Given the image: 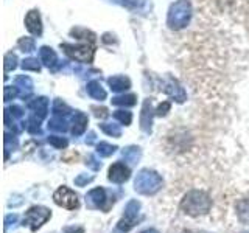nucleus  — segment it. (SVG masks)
I'll list each match as a JSON object with an SVG mask.
<instances>
[{
  "mask_svg": "<svg viewBox=\"0 0 249 233\" xmlns=\"http://www.w3.org/2000/svg\"><path fill=\"white\" fill-rule=\"evenodd\" d=\"M210 207H212V199L204 191H198V190L187 193L181 202V208L184 210V213L190 216L206 215L209 213Z\"/></svg>",
  "mask_w": 249,
  "mask_h": 233,
  "instance_id": "nucleus-1",
  "label": "nucleus"
},
{
  "mask_svg": "<svg viewBox=\"0 0 249 233\" xmlns=\"http://www.w3.org/2000/svg\"><path fill=\"white\" fill-rule=\"evenodd\" d=\"M192 17V3L189 0H178L168 10L167 23L171 30H182L189 25Z\"/></svg>",
  "mask_w": 249,
  "mask_h": 233,
  "instance_id": "nucleus-2",
  "label": "nucleus"
},
{
  "mask_svg": "<svg viewBox=\"0 0 249 233\" xmlns=\"http://www.w3.org/2000/svg\"><path fill=\"white\" fill-rule=\"evenodd\" d=\"M136 191L142 194H154L160 190L162 186V177L151 169H142L137 174L134 181Z\"/></svg>",
  "mask_w": 249,
  "mask_h": 233,
  "instance_id": "nucleus-3",
  "label": "nucleus"
},
{
  "mask_svg": "<svg viewBox=\"0 0 249 233\" xmlns=\"http://www.w3.org/2000/svg\"><path fill=\"white\" fill-rule=\"evenodd\" d=\"M61 49L64 50V53L67 56H70L75 61L80 62H92L93 59V44H88L84 42L81 45H73V44H61Z\"/></svg>",
  "mask_w": 249,
  "mask_h": 233,
  "instance_id": "nucleus-4",
  "label": "nucleus"
},
{
  "mask_svg": "<svg viewBox=\"0 0 249 233\" xmlns=\"http://www.w3.org/2000/svg\"><path fill=\"white\" fill-rule=\"evenodd\" d=\"M50 210L45 207H31L23 217V225H28L31 230H37L44 222L50 219Z\"/></svg>",
  "mask_w": 249,
  "mask_h": 233,
  "instance_id": "nucleus-5",
  "label": "nucleus"
},
{
  "mask_svg": "<svg viewBox=\"0 0 249 233\" xmlns=\"http://www.w3.org/2000/svg\"><path fill=\"white\" fill-rule=\"evenodd\" d=\"M139 208H140V204L137 200H131L128 202L126 208H124V216L123 219H120L119 225H117V229H119L120 232L126 233L129 232L134 225L137 224L139 221Z\"/></svg>",
  "mask_w": 249,
  "mask_h": 233,
  "instance_id": "nucleus-6",
  "label": "nucleus"
},
{
  "mask_svg": "<svg viewBox=\"0 0 249 233\" xmlns=\"http://www.w3.org/2000/svg\"><path fill=\"white\" fill-rule=\"evenodd\" d=\"M53 200L56 202L59 207H64L69 210H73L78 207V196L72 190H69L67 186H61V188L54 191Z\"/></svg>",
  "mask_w": 249,
  "mask_h": 233,
  "instance_id": "nucleus-7",
  "label": "nucleus"
},
{
  "mask_svg": "<svg viewBox=\"0 0 249 233\" xmlns=\"http://www.w3.org/2000/svg\"><path fill=\"white\" fill-rule=\"evenodd\" d=\"M129 168L124 165V163L122 162H115L114 165L109 168V181L111 182H115V183H123V182H126L128 179H129Z\"/></svg>",
  "mask_w": 249,
  "mask_h": 233,
  "instance_id": "nucleus-8",
  "label": "nucleus"
},
{
  "mask_svg": "<svg viewBox=\"0 0 249 233\" xmlns=\"http://www.w3.org/2000/svg\"><path fill=\"white\" fill-rule=\"evenodd\" d=\"M106 191L103 188H93L88 193L86 196V204L90 208H105L106 210Z\"/></svg>",
  "mask_w": 249,
  "mask_h": 233,
  "instance_id": "nucleus-9",
  "label": "nucleus"
},
{
  "mask_svg": "<svg viewBox=\"0 0 249 233\" xmlns=\"http://www.w3.org/2000/svg\"><path fill=\"white\" fill-rule=\"evenodd\" d=\"M25 27L31 34L41 36L42 34V20H41V14L36 10H31L25 16Z\"/></svg>",
  "mask_w": 249,
  "mask_h": 233,
  "instance_id": "nucleus-10",
  "label": "nucleus"
},
{
  "mask_svg": "<svg viewBox=\"0 0 249 233\" xmlns=\"http://www.w3.org/2000/svg\"><path fill=\"white\" fill-rule=\"evenodd\" d=\"M163 92H165L167 95H170L175 101H178V103H184V101L187 100L185 90L175 80H168L165 84H163Z\"/></svg>",
  "mask_w": 249,
  "mask_h": 233,
  "instance_id": "nucleus-11",
  "label": "nucleus"
},
{
  "mask_svg": "<svg viewBox=\"0 0 249 233\" xmlns=\"http://www.w3.org/2000/svg\"><path fill=\"white\" fill-rule=\"evenodd\" d=\"M28 107L33 111V115H36L37 118L42 120L47 116V112H49V100H47L45 97L35 98L28 103Z\"/></svg>",
  "mask_w": 249,
  "mask_h": 233,
  "instance_id": "nucleus-12",
  "label": "nucleus"
},
{
  "mask_svg": "<svg viewBox=\"0 0 249 233\" xmlns=\"http://www.w3.org/2000/svg\"><path fill=\"white\" fill-rule=\"evenodd\" d=\"M151 123H153V107H151V100H145L142 106V112H140V128L145 132L151 131Z\"/></svg>",
  "mask_w": 249,
  "mask_h": 233,
  "instance_id": "nucleus-13",
  "label": "nucleus"
},
{
  "mask_svg": "<svg viewBox=\"0 0 249 233\" xmlns=\"http://www.w3.org/2000/svg\"><path fill=\"white\" fill-rule=\"evenodd\" d=\"M107 84H109V87H111V90H114V92H124L131 87L129 78L123 76V75H115L112 78H109Z\"/></svg>",
  "mask_w": 249,
  "mask_h": 233,
  "instance_id": "nucleus-14",
  "label": "nucleus"
},
{
  "mask_svg": "<svg viewBox=\"0 0 249 233\" xmlns=\"http://www.w3.org/2000/svg\"><path fill=\"white\" fill-rule=\"evenodd\" d=\"M88 115L76 111L73 118H72V134L73 135H81L83 132L86 131V128H88Z\"/></svg>",
  "mask_w": 249,
  "mask_h": 233,
  "instance_id": "nucleus-15",
  "label": "nucleus"
},
{
  "mask_svg": "<svg viewBox=\"0 0 249 233\" xmlns=\"http://www.w3.org/2000/svg\"><path fill=\"white\" fill-rule=\"evenodd\" d=\"M39 58H41V62L45 66V67H49V68H53L54 64L58 62V56H56V53L53 51L52 47H41V50H39Z\"/></svg>",
  "mask_w": 249,
  "mask_h": 233,
  "instance_id": "nucleus-16",
  "label": "nucleus"
},
{
  "mask_svg": "<svg viewBox=\"0 0 249 233\" xmlns=\"http://www.w3.org/2000/svg\"><path fill=\"white\" fill-rule=\"evenodd\" d=\"M14 85L19 89L22 98H27V97L30 95V93L33 92V81H31L30 78L25 76V75H20V76L16 78Z\"/></svg>",
  "mask_w": 249,
  "mask_h": 233,
  "instance_id": "nucleus-17",
  "label": "nucleus"
},
{
  "mask_svg": "<svg viewBox=\"0 0 249 233\" xmlns=\"http://www.w3.org/2000/svg\"><path fill=\"white\" fill-rule=\"evenodd\" d=\"M88 93H89V97L93 98V100H97V101H103L106 100V90L103 89V85L100 84V81H90L88 83Z\"/></svg>",
  "mask_w": 249,
  "mask_h": 233,
  "instance_id": "nucleus-18",
  "label": "nucleus"
},
{
  "mask_svg": "<svg viewBox=\"0 0 249 233\" xmlns=\"http://www.w3.org/2000/svg\"><path fill=\"white\" fill-rule=\"evenodd\" d=\"M69 128V116L62 115H53L52 120L49 121V129L56 132H66Z\"/></svg>",
  "mask_w": 249,
  "mask_h": 233,
  "instance_id": "nucleus-19",
  "label": "nucleus"
},
{
  "mask_svg": "<svg viewBox=\"0 0 249 233\" xmlns=\"http://www.w3.org/2000/svg\"><path fill=\"white\" fill-rule=\"evenodd\" d=\"M123 159L129 162V163H137V160L140 159V148L137 146H129V148H124L122 151Z\"/></svg>",
  "mask_w": 249,
  "mask_h": 233,
  "instance_id": "nucleus-20",
  "label": "nucleus"
},
{
  "mask_svg": "<svg viewBox=\"0 0 249 233\" xmlns=\"http://www.w3.org/2000/svg\"><path fill=\"white\" fill-rule=\"evenodd\" d=\"M52 111H53V115H62V116H69L70 112H72V109H70L66 103H62L61 100H54V103H53V107H52Z\"/></svg>",
  "mask_w": 249,
  "mask_h": 233,
  "instance_id": "nucleus-21",
  "label": "nucleus"
},
{
  "mask_svg": "<svg viewBox=\"0 0 249 233\" xmlns=\"http://www.w3.org/2000/svg\"><path fill=\"white\" fill-rule=\"evenodd\" d=\"M136 100H137V97L129 93V95H122V97L112 98V104L114 106H134Z\"/></svg>",
  "mask_w": 249,
  "mask_h": 233,
  "instance_id": "nucleus-22",
  "label": "nucleus"
},
{
  "mask_svg": "<svg viewBox=\"0 0 249 233\" xmlns=\"http://www.w3.org/2000/svg\"><path fill=\"white\" fill-rule=\"evenodd\" d=\"M25 129L30 134H39L41 132V118H37L36 115H31L25 123Z\"/></svg>",
  "mask_w": 249,
  "mask_h": 233,
  "instance_id": "nucleus-23",
  "label": "nucleus"
},
{
  "mask_svg": "<svg viewBox=\"0 0 249 233\" xmlns=\"http://www.w3.org/2000/svg\"><path fill=\"white\" fill-rule=\"evenodd\" d=\"M100 129L105 132L107 135H112V137H120L122 135V129L119 124H114V123H101L100 124Z\"/></svg>",
  "mask_w": 249,
  "mask_h": 233,
  "instance_id": "nucleus-24",
  "label": "nucleus"
},
{
  "mask_svg": "<svg viewBox=\"0 0 249 233\" xmlns=\"http://www.w3.org/2000/svg\"><path fill=\"white\" fill-rule=\"evenodd\" d=\"M237 212H238L240 221L249 222V199H245V200H240V202H238Z\"/></svg>",
  "mask_w": 249,
  "mask_h": 233,
  "instance_id": "nucleus-25",
  "label": "nucleus"
},
{
  "mask_svg": "<svg viewBox=\"0 0 249 233\" xmlns=\"http://www.w3.org/2000/svg\"><path fill=\"white\" fill-rule=\"evenodd\" d=\"M117 150V146L114 145H109L106 142H101L97 145V152L98 155H101V157H109V155H112Z\"/></svg>",
  "mask_w": 249,
  "mask_h": 233,
  "instance_id": "nucleus-26",
  "label": "nucleus"
},
{
  "mask_svg": "<svg viewBox=\"0 0 249 233\" xmlns=\"http://www.w3.org/2000/svg\"><path fill=\"white\" fill-rule=\"evenodd\" d=\"M16 67H18V56H16L13 51L6 53L5 54V73L13 72Z\"/></svg>",
  "mask_w": 249,
  "mask_h": 233,
  "instance_id": "nucleus-27",
  "label": "nucleus"
},
{
  "mask_svg": "<svg viewBox=\"0 0 249 233\" xmlns=\"http://www.w3.org/2000/svg\"><path fill=\"white\" fill-rule=\"evenodd\" d=\"M20 67L23 70H31V72H39V70H41V64H39V61L36 58H27V59H23Z\"/></svg>",
  "mask_w": 249,
  "mask_h": 233,
  "instance_id": "nucleus-28",
  "label": "nucleus"
},
{
  "mask_svg": "<svg viewBox=\"0 0 249 233\" xmlns=\"http://www.w3.org/2000/svg\"><path fill=\"white\" fill-rule=\"evenodd\" d=\"M114 118L119 120L122 124H124V126H129L131 121H132V114L128 112V111H115L114 112Z\"/></svg>",
  "mask_w": 249,
  "mask_h": 233,
  "instance_id": "nucleus-29",
  "label": "nucleus"
},
{
  "mask_svg": "<svg viewBox=\"0 0 249 233\" xmlns=\"http://www.w3.org/2000/svg\"><path fill=\"white\" fill-rule=\"evenodd\" d=\"M18 45H19V49L25 53H31L35 50V41L31 37H20Z\"/></svg>",
  "mask_w": 249,
  "mask_h": 233,
  "instance_id": "nucleus-30",
  "label": "nucleus"
},
{
  "mask_svg": "<svg viewBox=\"0 0 249 233\" xmlns=\"http://www.w3.org/2000/svg\"><path fill=\"white\" fill-rule=\"evenodd\" d=\"M49 143L52 145V146H54L56 150H62V148H66L67 146V140L64 138V137H56V135H52V137H49Z\"/></svg>",
  "mask_w": 249,
  "mask_h": 233,
  "instance_id": "nucleus-31",
  "label": "nucleus"
},
{
  "mask_svg": "<svg viewBox=\"0 0 249 233\" xmlns=\"http://www.w3.org/2000/svg\"><path fill=\"white\" fill-rule=\"evenodd\" d=\"M18 95H20V92H19V89L16 87H13V85H6L5 87V101H11V100H14Z\"/></svg>",
  "mask_w": 249,
  "mask_h": 233,
  "instance_id": "nucleus-32",
  "label": "nucleus"
},
{
  "mask_svg": "<svg viewBox=\"0 0 249 233\" xmlns=\"http://www.w3.org/2000/svg\"><path fill=\"white\" fill-rule=\"evenodd\" d=\"M93 181V176H88V174H80L76 179H75V185L78 186H84V185H88L89 182Z\"/></svg>",
  "mask_w": 249,
  "mask_h": 233,
  "instance_id": "nucleus-33",
  "label": "nucleus"
},
{
  "mask_svg": "<svg viewBox=\"0 0 249 233\" xmlns=\"http://www.w3.org/2000/svg\"><path fill=\"white\" fill-rule=\"evenodd\" d=\"M5 111L10 114V115H13V118H22L23 116V112H22V109L19 107V106H11V107H6Z\"/></svg>",
  "mask_w": 249,
  "mask_h": 233,
  "instance_id": "nucleus-34",
  "label": "nucleus"
},
{
  "mask_svg": "<svg viewBox=\"0 0 249 233\" xmlns=\"http://www.w3.org/2000/svg\"><path fill=\"white\" fill-rule=\"evenodd\" d=\"M119 2L128 8H140L145 3V0H119Z\"/></svg>",
  "mask_w": 249,
  "mask_h": 233,
  "instance_id": "nucleus-35",
  "label": "nucleus"
},
{
  "mask_svg": "<svg viewBox=\"0 0 249 233\" xmlns=\"http://www.w3.org/2000/svg\"><path fill=\"white\" fill-rule=\"evenodd\" d=\"M170 107H171V104L168 103V101H163V103H162V104H159V107L156 109V115H159V116L165 115V114L170 111Z\"/></svg>",
  "mask_w": 249,
  "mask_h": 233,
  "instance_id": "nucleus-36",
  "label": "nucleus"
},
{
  "mask_svg": "<svg viewBox=\"0 0 249 233\" xmlns=\"http://www.w3.org/2000/svg\"><path fill=\"white\" fill-rule=\"evenodd\" d=\"M64 233H84V229L83 227H75V225H72V227H66L64 229Z\"/></svg>",
  "mask_w": 249,
  "mask_h": 233,
  "instance_id": "nucleus-37",
  "label": "nucleus"
},
{
  "mask_svg": "<svg viewBox=\"0 0 249 233\" xmlns=\"http://www.w3.org/2000/svg\"><path fill=\"white\" fill-rule=\"evenodd\" d=\"M88 163V166H90V168H93V169H100V166H101V163H97V160H95V157H89V162H86Z\"/></svg>",
  "mask_w": 249,
  "mask_h": 233,
  "instance_id": "nucleus-38",
  "label": "nucleus"
},
{
  "mask_svg": "<svg viewBox=\"0 0 249 233\" xmlns=\"http://www.w3.org/2000/svg\"><path fill=\"white\" fill-rule=\"evenodd\" d=\"M16 221H18V216H16V215H8L5 217V225L8 227V225H10V222H16Z\"/></svg>",
  "mask_w": 249,
  "mask_h": 233,
  "instance_id": "nucleus-39",
  "label": "nucleus"
},
{
  "mask_svg": "<svg viewBox=\"0 0 249 233\" xmlns=\"http://www.w3.org/2000/svg\"><path fill=\"white\" fill-rule=\"evenodd\" d=\"M95 115L97 116H106L107 115V111H106V109H95Z\"/></svg>",
  "mask_w": 249,
  "mask_h": 233,
  "instance_id": "nucleus-40",
  "label": "nucleus"
},
{
  "mask_svg": "<svg viewBox=\"0 0 249 233\" xmlns=\"http://www.w3.org/2000/svg\"><path fill=\"white\" fill-rule=\"evenodd\" d=\"M140 233H159V232L154 230V229H148V230H143V232H140Z\"/></svg>",
  "mask_w": 249,
  "mask_h": 233,
  "instance_id": "nucleus-41",
  "label": "nucleus"
}]
</instances>
